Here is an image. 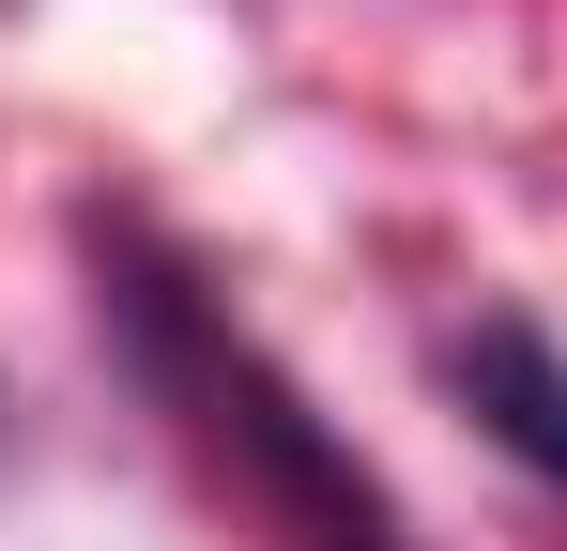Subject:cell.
Here are the masks:
<instances>
[{"mask_svg": "<svg viewBox=\"0 0 567 551\" xmlns=\"http://www.w3.org/2000/svg\"><path fill=\"white\" fill-rule=\"evenodd\" d=\"M78 276H93L107 367H123V383L169 414V445L261 521V551H414L399 537V490L322 429V398L230 322V291H215L154 215L93 199V215H78Z\"/></svg>", "mask_w": 567, "mask_h": 551, "instance_id": "1", "label": "cell"}, {"mask_svg": "<svg viewBox=\"0 0 567 551\" xmlns=\"http://www.w3.org/2000/svg\"><path fill=\"white\" fill-rule=\"evenodd\" d=\"M445 398H461L475 429H491V445H506V459L567 506V353H553V322L475 306L461 337H445Z\"/></svg>", "mask_w": 567, "mask_h": 551, "instance_id": "2", "label": "cell"}]
</instances>
